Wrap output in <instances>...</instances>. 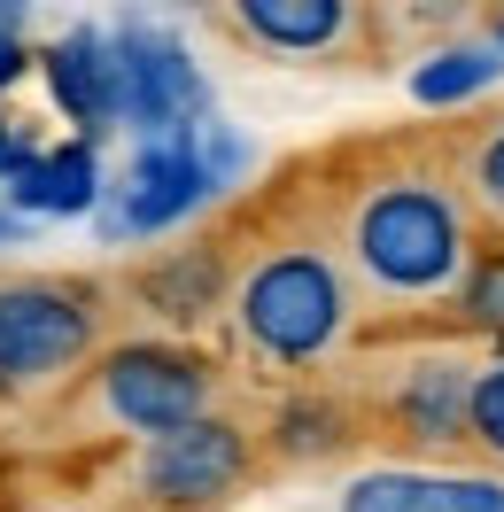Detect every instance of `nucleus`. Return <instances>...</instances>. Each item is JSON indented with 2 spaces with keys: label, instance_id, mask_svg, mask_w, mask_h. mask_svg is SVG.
I'll return each instance as SVG.
<instances>
[{
  "label": "nucleus",
  "instance_id": "6",
  "mask_svg": "<svg viewBox=\"0 0 504 512\" xmlns=\"http://www.w3.org/2000/svg\"><path fill=\"white\" fill-rule=\"evenodd\" d=\"M202 202H218L210 179H202V156H194V132H171V140H132V163L109 179L101 194V241H156L171 225H187Z\"/></svg>",
  "mask_w": 504,
  "mask_h": 512
},
{
  "label": "nucleus",
  "instance_id": "3",
  "mask_svg": "<svg viewBox=\"0 0 504 512\" xmlns=\"http://www.w3.org/2000/svg\"><path fill=\"white\" fill-rule=\"evenodd\" d=\"M101 342V303L78 280H0V396L55 388Z\"/></svg>",
  "mask_w": 504,
  "mask_h": 512
},
{
  "label": "nucleus",
  "instance_id": "13",
  "mask_svg": "<svg viewBox=\"0 0 504 512\" xmlns=\"http://www.w3.org/2000/svg\"><path fill=\"white\" fill-rule=\"evenodd\" d=\"M404 86H411L419 109H466V101H481L489 86H504V55L489 39H450V47H435V55L411 63Z\"/></svg>",
  "mask_w": 504,
  "mask_h": 512
},
{
  "label": "nucleus",
  "instance_id": "10",
  "mask_svg": "<svg viewBox=\"0 0 504 512\" xmlns=\"http://www.w3.org/2000/svg\"><path fill=\"white\" fill-rule=\"evenodd\" d=\"M8 210L16 218H94L101 194H109V171H101V148L94 140H63V148H39L16 179H8Z\"/></svg>",
  "mask_w": 504,
  "mask_h": 512
},
{
  "label": "nucleus",
  "instance_id": "5",
  "mask_svg": "<svg viewBox=\"0 0 504 512\" xmlns=\"http://www.w3.org/2000/svg\"><path fill=\"white\" fill-rule=\"evenodd\" d=\"M109 47H117V94H125L132 140H171V132H194L210 117V78L179 32H163L148 16H117Z\"/></svg>",
  "mask_w": 504,
  "mask_h": 512
},
{
  "label": "nucleus",
  "instance_id": "8",
  "mask_svg": "<svg viewBox=\"0 0 504 512\" xmlns=\"http://www.w3.org/2000/svg\"><path fill=\"white\" fill-rule=\"evenodd\" d=\"M39 78L63 109L78 140H109L125 132V94H117V47H109V24H70L63 39L39 47Z\"/></svg>",
  "mask_w": 504,
  "mask_h": 512
},
{
  "label": "nucleus",
  "instance_id": "11",
  "mask_svg": "<svg viewBox=\"0 0 504 512\" xmlns=\"http://www.w3.org/2000/svg\"><path fill=\"white\" fill-rule=\"evenodd\" d=\"M342 512H504L497 474H419V466H380L342 489Z\"/></svg>",
  "mask_w": 504,
  "mask_h": 512
},
{
  "label": "nucleus",
  "instance_id": "7",
  "mask_svg": "<svg viewBox=\"0 0 504 512\" xmlns=\"http://www.w3.org/2000/svg\"><path fill=\"white\" fill-rule=\"evenodd\" d=\"M132 481H140V497L156 512H210L249 481V435L233 419H194L179 435L140 443Z\"/></svg>",
  "mask_w": 504,
  "mask_h": 512
},
{
  "label": "nucleus",
  "instance_id": "21",
  "mask_svg": "<svg viewBox=\"0 0 504 512\" xmlns=\"http://www.w3.org/2000/svg\"><path fill=\"white\" fill-rule=\"evenodd\" d=\"M24 70H32V47H24V32H0V94H8Z\"/></svg>",
  "mask_w": 504,
  "mask_h": 512
},
{
  "label": "nucleus",
  "instance_id": "4",
  "mask_svg": "<svg viewBox=\"0 0 504 512\" xmlns=\"http://www.w3.org/2000/svg\"><path fill=\"white\" fill-rule=\"evenodd\" d=\"M94 404L109 427L156 443V435H179L194 419H210V365L179 342H125V350L101 357Z\"/></svg>",
  "mask_w": 504,
  "mask_h": 512
},
{
  "label": "nucleus",
  "instance_id": "14",
  "mask_svg": "<svg viewBox=\"0 0 504 512\" xmlns=\"http://www.w3.org/2000/svg\"><path fill=\"white\" fill-rule=\"evenodd\" d=\"M140 295H148V311L171 319V326L210 319V311H218V295H225L218 249H179V256H163V264H148V272H140Z\"/></svg>",
  "mask_w": 504,
  "mask_h": 512
},
{
  "label": "nucleus",
  "instance_id": "16",
  "mask_svg": "<svg viewBox=\"0 0 504 512\" xmlns=\"http://www.w3.org/2000/svg\"><path fill=\"white\" fill-rule=\"evenodd\" d=\"M458 319L473 334H504V249H481L458 280Z\"/></svg>",
  "mask_w": 504,
  "mask_h": 512
},
{
  "label": "nucleus",
  "instance_id": "2",
  "mask_svg": "<svg viewBox=\"0 0 504 512\" xmlns=\"http://www.w3.org/2000/svg\"><path fill=\"white\" fill-rule=\"evenodd\" d=\"M349 319H357V288L342 256L311 241H280L233 280V326L264 365H318L326 350H342Z\"/></svg>",
  "mask_w": 504,
  "mask_h": 512
},
{
  "label": "nucleus",
  "instance_id": "12",
  "mask_svg": "<svg viewBox=\"0 0 504 512\" xmlns=\"http://www.w3.org/2000/svg\"><path fill=\"white\" fill-rule=\"evenodd\" d=\"M233 24L272 55H326L349 39V0H233Z\"/></svg>",
  "mask_w": 504,
  "mask_h": 512
},
{
  "label": "nucleus",
  "instance_id": "20",
  "mask_svg": "<svg viewBox=\"0 0 504 512\" xmlns=\"http://www.w3.org/2000/svg\"><path fill=\"white\" fill-rule=\"evenodd\" d=\"M32 156H39V140L16 125V117H0V187H8V179H16V171H24Z\"/></svg>",
  "mask_w": 504,
  "mask_h": 512
},
{
  "label": "nucleus",
  "instance_id": "1",
  "mask_svg": "<svg viewBox=\"0 0 504 512\" xmlns=\"http://www.w3.org/2000/svg\"><path fill=\"white\" fill-rule=\"evenodd\" d=\"M342 249L373 295H388V303H442V295H458V280L473 264L466 194L450 179H435V171L365 179L357 202H349Z\"/></svg>",
  "mask_w": 504,
  "mask_h": 512
},
{
  "label": "nucleus",
  "instance_id": "22",
  "mask_svg": "<svg viewBox=\"0 0 504 512\" xmlns=\"http://www.w3.org/2000/svg\"><path fill=\"white\" fill-rule=\"evenodd\" d=\"M24 241H32V218H16L8 194H0V249H24Z\"/></svg>",
  "mask_w": 504,
  "mask_h": 512
},
{
  "label": "nucleus",
  "instance_id": "18",
  "mask_svg": "<svg viewBox=\"0 0 504 512\" xmlns=\"http://www.w3.org/2000/svg\"><path fill=\"white\" fill-rule=\"evenodd\" d=\"M466 187H473V210L504 233V117L481 140H473V156H466Z\"/></svg>",
  "mask_w": 504,
  "mask_h": 512
},
{
  "label": "nucleus",
  "instance_id": "9",
  "mask_svg": "<svg viewBox=\"0 0 504 512\" xmlns=\"http://www.w3.org/2000/svg\"><path fill=\"white\" fill-rule=\"evenodd\" d=\"M473 373L481 365H466V357H450V350L411 357L396 396H388L396 435H411V443H427V450H458L466 443V419H473Z\"/></svg>",
  "mask_w": 504,
  "mask_h": 512
},
{
  "label": "nucleus",
  "instance_id": "23",
  "mask_svg": "<svg viewBox=\"0 0 504 512\" xmlns=\"http://www.w3.org/2000/svg\"><path fill=\"white\" fill-rule=\"evenodd\" d=\"M489 47H497V55H504V16H497V24H489Z\"/></svg>",
  "mask_w": 504,
  "mask_h": 512
},
{
  "label": "nucleus",
  "instance_id": "19",
  "mask_svg": "<svg viewBox=\"0 0 504 512\" xmlns=\"http://www.w3.org/2000/svg\"><path fill=\"white\" fill-rule=\"evenodd\" d=\"M466 443H473V450H489V458L504 466V357L473 373V419H466Z\"/></svg>",
  "mask_w": 504,
  "mask_h": 512
},
{
  "label": "nucleus",
  "instance_id": "15",
  "mask_svg": "<svg viewBox=\"0 0 504 512\" xmlns=\"http://www.w3.org/2000/svg\"><path fill=\"white\" fill-rule=\"evenodd\" d=\"M342 435H349V412L334 396H287L280 412H272L280 458H326V450H342Z\"/></svg>",
  "mask_w": 504,
  "mask_h": 512
},
{
  "label": "nucleus",
  "instance_id": "17",
  "mask_svg": "<svg viewBox=\"0 0 504 512\" xmlns=\"http://www.w3.org/2000/svg\"><path fill=\"white\" fill-rule=\"evenodd\" d=\"M194 156H202L210 194H225V187H241V171H249V140L225 125V117H202V125H194Z\"/></svg>",
  "mask_w": 504,
  "mask_h": 512
}]
</instances>
